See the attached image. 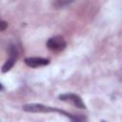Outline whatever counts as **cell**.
<instances>
[{
	"mask_svg": "<svg viewBox=\"0 0 122 122\" xmlns=\"http://www.w3.org/2000/svg\"><path fill=\"white\" fill-rule=\"evenodd\" d=\"M23 110L25 112H58L60 114H63L65 116H67L68 118H70L72 121H81L84 120L83 117H78V116H74L72 114H71L70 112H67L63 110H58L50 106H45L42 104H36V103H32V104H27L23 106Z\"/></svg>",
	"mask_w": 122,
	"mask_h": 122,
	"instance_id": "1",
	"label": "cell"
},
{
	"mask_svg": "<svg viewBox=\"0 0 122 122\" xmlns=\"http://www.w3.org/2000/svg\"><path fill=\"white\" fill-rule=\"evenodd\" d=\"M58 98L60 100H62V101H65V102H68V103L73 105L74 107H76L78 109H86L85 103L83 102L82 98L78 94H75V93H63V94H60L58 96Z\"/></svg>",
	"mask_w": 122,
	"mask_h": 122,
	"instance_id": "2",
	"label": "cell"
},
{
	"mask_svg": "<svg viewBox=\"0 0 122 122\" xmlns=\"http://www.w3.org/2000/svg\"><path fill=\"white\" fill-rule=\"evenodd\" d=\"M67 46L66 41L62 36L51 37L47 42V48L51 51H61Z\"/></svg>",
	"mask_w": 122,
	"mask_h": 122,
	"instance_id": "3",
	"label": "cell"
},
{
	"mask_svg": "<svg viewBox=\"0 0 122 122\" xmlns=\"http://www.w3.org/2000/svg\"><path fill=\"white\" fill-rule=\"evenodd\" d=\"M17 50H16V47L14 46H11L10 48V57L8 58V60L6 61V63L4 64V66L2 67V71L3 72H7L9 71L14 65V63L16 62V59H17Z\"/></svg>",
	"mask_w": 122,
	"mask_h": 122,
	"instance_id": "4",
	"label": "cell"
},
{
	"mask_svg": "<svg viewBox=\"0 0 122 122\" xmlns=\"http://www.w3.org/2000/svg\"><path fill=\"white\" fill-rule=\"evenodd\" d=\"M25 63L30 68H38L48 65L50 63V60L42 57H28L25 59Z\"/></svg>",
	"mask_w": 122,
	"mask_h": 122,
	"instance_id": "5",
	"label": "cell"
},
{
	"mask_svg": "<svg viewBox=\"0 0 122 122\" xmlns=\"http://www.w3.org/2000/svg\"><path fill=\"white\" fill-rule=\"evenodd\" d=\"M73 0H56L54 2V7L56 8H61L63 6H66L68 4H70L71 2H72Z\"/></svg>",
	"mask_w": 122,
	"mask_h": 122,
	"instance_id": "6",
	"label": "cell"
},
{
	"mask_svg": "<svg viewBox=\"0 0 122 122\" xmlns=\"http://www.w3.org/2000/svg\"><path fill=\"white\" fill-rule=\"evenodd\" d=\"M7 27H8V23H7L6 21L0 20V30H6Z\"/></svg>",
	"mask_w": 122,
	"mask_h": 122,
	"instance_id": "7",
	"label": "cell"
},
{
	"mask_svg": "<svg viewBox=\"0 0 122 122\" xmlns=\"http://www.w3.org/2000/svg\"><path fill=\"white\" fill-rule=\"evenodd\" d=\"M0 90H3V86L1 85V83H0Z\"/></svg>",
	"mask_w": 122,
	"mask_h": 122,
	"instance_id": "8",
	"label": "cell"
}]
</instances>
